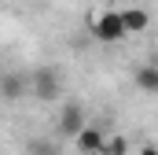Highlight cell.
<instances>
[{
	"label": "cell",
	"instance_id": "6da1fadb",
	"mask_svg": "<svg viewBox=\"0 0 158 155\" xmlns=\"http://www.w3.org/2000/svg\"><path fill=\"white\" fill-rule=\"evenodd\" d=\"M92 33H96L99 44H118V41L129 37L121 11H103V15H96V19H92Z\"/></svg>",
	"mask_w": 158,
	"mask_h": 155
},
{
	"label": "cell",
	"instance_id": "7a4b0ae2",
	"mask_svg": "<svg viewBox=\"0 0 158 155\" xmlns=\"http://www.w3.org/2000/svg\"><path fill=\"white\" fill-rule=\"evenodd\" d=\"M33 92H37L40 104H55V100H63V78L44 67V70L33 74Z\"/></svg>",
	"mask_w": 158,
	"mask_h": 155
},
{
	"label": "cell",
	"instance_id": "3957f363",
	"mask_svg": "<svg viewBox=\"0 0 158 155\" xmlns=\"http://www.w3.org/2000/svg\"><path fill=\"white\" fill-rule=\"evenodd\" d=\"M88 126V115H85V107H81L77 100H70L66 107H63V115H59V137H77L81 129Z\"/></svg>",
	"mask_w": 158,
	"mask_h": 155
},
{
	"label": "cell",
	"instance_id": "277c9868",
	"mask_svg": "<svg viewBox=\"0 0 158 155\" xmlns=\"http://www.w3.org/2000/svg\"><path fill=\"white\" fill-rule=\"evenodd\" d=\"M107 140H110V137H107L99 126H85L77 137H74V144H77V152H81V155H103Z\"/></svg>",
	"mask_w": 158,
	"mask_h": 155
},
{
	"label": "cell",
	"instance_id": "5b68a950",
	"mask_svg": "<svg viewBox=\"0 0 158 155\" xmlns=\"http://www.w3.org/2000/svg\"><path fill=\"white\" fill-rule=\"evenodd\" d=\"M132 85L140 92H158V63H140L132 70Z\"/></svg>",
	"mask_w": 158,
	"mask_h": 155
},
{
	"label": "cell",
	"instance_id": "8992f818",
	"mask_svg": "<svg viewBox=\"0 0 158 155\" xmlns=\"http://www.w3.org/2000/svg\"><path fill=\"white\" fill-rule=\"evenodd\" d=\"M121 19H125V30H129V33H140V30H147V22H151L143 7H125Z\"/></svg>",
	"mask_w": 158,
	"mask_h": 155
},
{
	"label": "cell",
	"instance_id": "52a82bcc",
	"mask_svg": "<svg viewBox=\"0 0 158 155\" xmlns=\"http://www.w3.org/2000/svg\"><path fill=\"white\" fill-rule=\"evenodd\" d=\"M0 92H4V96H19V92H22V81H19V78H7V81L0 85Z\"/></svg>",
	"mask_w": 158,
	"mask_h": 155
},
{
	"label": "cell",
	"instance_id": "ba28073f",
	"mask_svg": "<svg viewBox=\"0 0 158 155\" xmlns=\"http://www.w3.org/2000/svg\"><path fill=\"white\" fill-rule=\"evenodd\" d=\"M30 152H33V155H59V152H55V144H33Z\"/></svg>",
	"mask_w": 158,
	"mask_h": 155
},
{
	"label": "cell",
	"instance_id": "9c48e42d",
	"mask_svg": "<svg viewBox=\"0 0 158 155\" xmlns=\"http://www.w3.org/2000/svg\"><path fill=\"white\" fill-rule=\"evenodd\" d=\"M140 155H158V148H155V144H143V148H140Z\"/></svg>",
	"mask_w": 158,
	"mask_h": 155
}]
</instances>
